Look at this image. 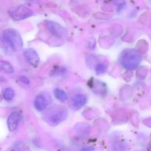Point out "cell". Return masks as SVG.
Returning a JSON list of instances; mask_svg holds the SVG:
<instances>
[{
	"mask_svg": "<svg viewBox=\"0 0 151 151\" xmlns=\"http://www.w3.org/2000/svg\"><path fill=\"white\" fill-rule=\"evenodd\" d=\"M0 41L2 43L1 46H5V51L8 50L19 51L23 47V41L21 35L17 30L12 28L6 29L3 31Z\"/></svg>",
	"mask_w": 151,
	"mask_h": 151,
	"instance_id": "6da1fadb",
	"label": "cell"
},
{
	"mask_svg": "<svg viewBox=\"0 0 151 151\" xmlns=\"http://www.w3.org/2000/svg\"><path fill=\"white\" fill-rule=\"evenodd\" d=\"M142 56L139 52L133 49L125 50L120 55L119 62L125 69L134 70L139 66L141 63Z\"/></svg>",
	"mask_w": 151,
	"mask_h": 151,
	"instance_id": "7a4b0ae2",
	"label": "cell"
},
{
	"mask_svg": "<svg viewBox=\"0 0 151 151\" xmlns=\"http://www.w3.org/2000/svg\"><path fill=\"white\" fill-rule=\"evenodd\" d=\"M68 116L67 110L64 108L54 107L48 111L46 114V121L50 125H57L61 123Z\"/></svg>",
	"mask_w": 151,
	"mask_h": 151,
	"instance_id": "3957f363",
	"label": "cell"
},
{
	"mask_svg": "<svg viewBox=\"0 0 151 151\" xmlns=\"http://www.w3.org/2000/svg\"><path fill=\"white\" fill-rule=\"evenodd\" d=\"M9 14L10 17L14 20L20 21L30 17L32 15V11L26 6L19 5L10 9L9 10Z\"/></svg>",
	"mask_w": 151,
	"mask_h": 151,
	"instance_id": "277c9868",
	"label": "cell"
},
{
	"mask_svg": "<svg viewBox=\"0 0 151 151\" xmlns=\"http://www.w3.org/2000/svg\"><path fill=\"white\" fill-rule=\"evenodd\" d=\"M45 24L49 31L53 35L58 37V38H62V39L66 38L68 35L67 31L60 24L55 22H52V21H46Z\"/></svg>",
	"mask_w": 151,
	"mask_h": 151,
	"instance_id": "5b68a950",
	"label": "cell"
},
{
	"mask_svg": "<svg viewBox=\"0 0 151 151\" xmlns=\"http://www.w3.org/2000/svg\"><path fill=\"white\" fill-rule=\"evenodd\" d=\"M23 55L28 63L32 66H37L40 63V58L35 50L32 48L25 49L23 51Z\"/></svg>",
	"mask_w": 151,
	"mask_h": 151,
	"instance_id": "8992f818",
	"label": "cell"
},
{
	"mask_svg": "<svg viewBox=\"0 0 151 151\" xmlns=\"http://www.w3.org/2000/svg\"><path fill=\"white\" fill-rule=\"evenodd\" d=\"M22 120V114L19 111H13L7 119V127L9 131L13 132L17 129L19 122Z\"/></svg>",
	"mask_w": 151,
	"mask_h": 151,
	"instance_id": "52a82bcc",
	"label": "cell"
},
{
	"mask_svg": "<svg viewBox=\"0 0 151 151\" xmlns=\"http://www.w3.org/2000/svg\"><path fill=\"white\" fill-rule=\"evenodd\" d=\"M49 104V100L46 95L39 94L35 97L34 100V107L38 111H43L45 110Z\"/></svg>",
	"mask_w": 151,
	"mask_h": 151,
	"instance_id": "ba28073f",
	"label": "cell"
},
{
	"mask_svg": "<svg viewBox=\"0 0 151 151\" xmlns=\"http://www.w3.org/2000/svg\"><path fill=\"white\" fill-rule=\"evenodd\" d=\"M87 97L85 94H78L75 95L72 99V105L77 109H80L83 107L87 103Z\"/></svg>",
	"mask_w": 151,
	"mask_h": 151,
	"instance_id": "9c48e42d",
	"label": "cell"
},
{
	"mask_svg": "<svg viewBox=\"0 0 151 151\" xmlns=\"http://www.w3.org/2000/svg\"><path fill=\"white\" fill-rule=\"evenodd\" d=\"M0 71L7 74H12L14 72V68L12 64L5 60H0Z\"/></svg>",
	"mask_w": 151,
	"mask_h": 151,
	"instance_id": "30bf717a",
	"label": "cell"
},
{
	"mask_svg": "<svg viewBox=\"0 0 151 151\" xmlns=\"http://www.w3.org/2000/svg\"><path fill=\"white\" fill-rule=\"evenodd\" d=\"M53 94H54L55 98L57 99V100H58L60 102L65 103L66 101H67L68 96L63 90L58 88H55L54 91H53Z\"/></svg>",
	"mask_w": 151,
	"mask_h": 151,
	"instance_id": "8fae6325",
	"label": "cell"
},
{
	"mask_svg": "<svg viewBox=\"0 0 151 151\" xmlns=\"http://www.w3.org/2000/svg\"><path fill=\"white\" fill-rule=\"evenodd\" d=\"M3 97L7 101L13 100L15 96V91L12 88H6L2 92Z\"/></svg>",
	"mask_w": 151,
	"mask_h": 151,
	"instance_id": "7c38bea8",
	"label": "cell"
},
{
	"mask_svg": "<svg viewBox=\"0 0 151 151\" xmlns=\"http://www.w3.org/2000/svg\"><path fill=\"white\" fill-rule=\"evenodd\" d=\"M106 66L104 63H97V66H96V72L97 75H100V74H104L106 72Z\"/></svg>",
	"mask_w": 151,
	"mask_h": 151,
	"instance_id": "4fadbf2b",
	"label": "cell"
},
{
	"mask_svg": "<svg viewBox=\"0 0 151 151\" xmlns=\"http://www.w3.org/2000/svg\"><path fill=\"white\" fill-rule=\"evenodd\" d=\"M20 80L21 81H22L23 83L26 84H29V81L27 78H26L25 76H21L20 77Z\"/></svg>",
	"mask_w": 151,
	"mask_h": 151,
	"instance_id": "5bb4252c",
	"label": "cell"
},
{
	"mask_svg": "<svg viewBox=\"0 0 151 151\" xmlns=\"http://www.w3.org/2000/svg\"><path fill=\"white\" fill-rule=\"evenodd\" d=\"M81 151H94V147L92 146H88V147H85L81 149Z\"/></svg>",
	"mask_w": 151,
	"mask_h": 151,
	"instance_id": "9a60e30c",
	"label": "cell"
}]
</instances>
